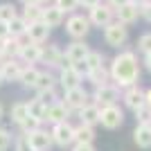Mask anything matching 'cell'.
<instances>
[{"mask_svg": "<svg viewBox=\"0 0 151 151\" xmlns=\"http://www.w3.org/2000/svg\"><path fill=\"white\" fill-rule=\"evenodd\" d=\"M27 34H29L32 43H43L45 38H47V34H50V27L45 25L43 20H36V23H32L27 27Z\"/></svg>", "mask_w": 151, "mask_h": 151, "instance_id": "cell-8", "label": "cell"}, {"mask_svg": "<svg viewBox=\"0 0 151 151\" xmlns=\"http://www.w3.org/2000/svg\"><path fill=\"white\" fill-rule=\"evenodd\" d=\"M75 151H95V149H93L90 145H77V149H75Z\"/></svg>", "mask_w": 151, "mask_h": 151, "instance_id": "cell-42", "label": "cell"}, {"mask_svg": "<svg viewBox=\"0 0 151 151\" xmlns=\"http://www.w3.org/2000/svg\"><path fill=\"white\" fill-rule=\"evenodd\" d=\"M16 151H34V149L29 147L27 138H20V140H18V145H16Z\"/></svg>", "mask_w": 151, "mask_h": 151, "instance_id": "cell-38", "label": "cell"}, {"mask_svg": "<svg viewBox=\"0 0 151 151\" xmlns=\"http://www.w3.org/2000/svg\"><path fill=\"white\" fill-rule=\"evenodd\" d=\"M7 27H9V36H14V38L27 32V23H25L23 18H18V16L9 20V23H7Z\"/></svg>", "mask_w": 151, "mask_h": 151, "instance_id": "cell-21", "label": "cell"}, {"mask_svg": "<svg viewBox=\"0 0 151 151\" xmlns=\"http://www.w3.org/2000/svg\"><path fill=\"white\" fill-rule=\"evenodd\" d=\"M0 117H2V106H0Z\"/></svg>", "mask_w": 151, "mask_h": 151, "instance_id": "cell-48", "label": "cell"}, {"mask_svg": "<svg viewBox=\"0 0 151 151\" xmlns=\"http://www.w3.org/2000/svg\"><path fill=\"white\" fill-rule=\"evenodd\" d=\"M41 57H43L47 63H52V65H59V61H61V54H59V50H57V47H50V50H47V52H43Z\"/></svg>", "mask_w": 151, "mask_h": 151, "instance_id": "cell-31", "label": "cell"}, {"mask_svg": "<svg viewBox=\"0 0 151 151\" xmlns=\"http://www.w3.org/2000/svg\"><path fill=\"white\" fill-rule=\"evenodd\" d=\"M117 14H120V23H133L140 14V7L133 2H126V5L117 7Z\"/></svg>", "mask_w": 151, "mask_h": 151, "instance_id": "cell-12", "label": "cell"}, {"mask_svg": "<svg viewBox=\"0 0 151 151\" xmlns=\"http://www.w3.org/2000/svg\"><path fill=\"white\" fill-rule=\"evenodd\" d=\"M99 115H101V111L97 106H83L81 108V120H83V124H95V122H99Z\"/></svg>", "mask_w": 151, "mask_h": 151, "instance_id": "cell-20", "label": "cell"}, {"mask_svg": "<svg viewBox=\"0 0 151 151\" xmlns=\"http://www.w3.org/2000/svg\"><path fill=\"white\" fill-rule=\"evenodd\" d=\"M52 135H54V142H57V145L65 147L75 140V129H70L65 122H61V124L54 126V133H52Z\"/></svg>", "mask_w": 151, "mask_h": 151, "instance_id": "cell-6", "label": "cell"}, {"mask_svg": "<svg viewBox=\"0 0 151 151\" xmlns=\"http://www.w3.org/2000/svg\"><path fill=\"white\" fill-rule=\"evenodd\" d=\"M20 2H25V5H36V0H20Z\"/></svg>", "mask_w": 151, "mask_h": 151, "instance_id": "cell-46", "label": "cell"}, {"mask_svg": "<svg viewBox=\"0 0 151 151\" xmlns=\"http://www.w3.org/2000/svg\"><path fill=\"white\" fill-rule=\"evenodd\" d=\"M7 36H9V27L7 23H0V41H7Z\"/></svg>", "mask_w": 151, "mask_h": 151, "instance_id": "cell-39", "label": "cell"}, {"mask_svg": "<svg viewBox=\"0 0 151 151\" xmlns=\"http://www.w3.org/2000/svg\"><path fill=\"white\" fill-rule=\"evenodd\" d=\"M20 52V45L16 38H12V41H5V45H2V54L5 57H9V54H18Z\"/></svg>", "mask_w": 151, "mask_h": 151, "instance_id": "cell-30", "label": "cell"}, {"mask_svg": "<svg viewBox=\"0 0 151 151\" xmlns=\"http://www.w3.org/2000/svg\"><path fill=\"white\" fill-rule=\"evenodd\" d=\"M41 20L47 27H57V25H61V20H63V12L59 7H47V9L41 12Z\"/></svg>", "mask_w": 151, "mask_h": 151, "instance_id": "cell-9", "label": "cell"}, {"mask_svg": "<svg viewBox=\"0 0 151 151\" xmlns=\"http://www.w3.org/2000/svg\"><path fill=\"white\" fill-rule=\"evenodd\" d=\"M36 79H38V72H36V70H32V68H27V70L20 72V81L25 83V86H34Z\"/></svg>", "mask_w": 151, "mask_h": 151, "instance_id": "cell-28", "label": "cell"}, {"mask_svg": "<svg viewBox=\"0 0 151 151\" xmlns=\"http://www.w3.org/2000/svg\"><path fill=\"white\" fill-rule=\"evenodd\" d=\"M34 88H36L38 93H43V90H52V77L50 75H38Z\"/></svg>", "mask_w": 151, "mask_h": 151, "instance_id": "cell-26", "label": "cell"}, {"mask_svg": "<svg viewBox=\"0 0 151 151\" xmlns=\"http://www.w3.org/2000/svg\"><path fill=\"white\" fill-rule=\"evenodd\" d=\"M83 65H86V70H97L101 68V54H97V52H88V57L83 59Z\"/></svg>", "mask_w": 151, "mask_h": 151, "instance_id": "cell-25", "label": "cell"}, {"mask_svg": "<svg viewBox=\"0 0 151 151\" xmlns=\"http://www.w3.org/2000/svg\"><path fill=\"white\" fill-rule=\"evenodd\" d=\"M68 34L75 38H81L86 36V32H88V20L83 18V16H72V18L68 20Z\"/></svg>", "mask_w": 151, "mask_h": 151, "instance_id": "cell-7", "label": "cell"}, {"mask_svg": "<svg viewBox=\"0 0 151 151\" xmlns=\"http://www.w3.org/2000/svg\"><path fill=\"white\" fill-rule=\"evenodd\" d=\"M99 122L106 126V129H115V126L122 124V111L115 108V106H106L99 115Z\"/></svg>", "mask_w": 151, "mask_h": 151, "instance_id": "cell-3", "label": "cell"}, {"mask_svg": "<svg viewBox=\"0 0 151 151\" xmlns=\"http://www.w3.org/2000/svg\"><path fill=\"white\" fill-rule=\"evenodd\" d=\"M61 83L65 88H77V83H79V72L75 68H63L61 70Z\"/></svg>", "mask_w": 151, "mask_h": 151, "instance_id": "cell-16", "label": "cell"}, {"mask_svg": "<svg viewBox=\"0 0 151 151\" xmlns=\"http://www.w3.org/2000/svg\"><path fill=\"white\" fill-rule=\"evenodd\" d=\"M86 57H88V47H86L83 43H72L68 47V52H65V59H68L70 63H79Z\"/></svg>", "mask_w": 151, "mask_h": 151, "instance_id": "cell-11", "label": "cell"}, {"mask_svg": "<svg viewBox=\"0 0 151 151\" xmlns=\"http://www.w3.org/2000/svg\"><path fill=\"white\" fill-rule=\"evenodd\" d=\"M65 104L72 108H83L86 106V93H83L79 86L77 88H70L68 93H65Z\"/></svg>", "mask_w": 151, "mask_h": 151, "instance_id": "cell-10", "label": "cell"}, {"mask_svg": "<svg viewBox=\"0 0 151 151\" xmlns=\"http://www.w3.org/2000/svg\"><path fill=\"white\" fill-rule=\"evenodd\" d=\"M38 122H41V120H36V117H29V115H27L25 120H23V129H25L27 133H34V131H38Z\"/></svg>", "mask_w": 151, "mask_h": 151, "instance_id": "cell-32", "label": "cell"}, {"mask_svg": "<svg viewBox=\"0 0 151 151\" xmlns=\"http://www.w3.org/2000/svg\"><path fill=\"white\" fill-rule=\"evenodd\" d=\"M12 18H16L14 5H0V23H9Z\"/></svg>", "mask_w": 151, "mask_h": 151, "instance_id": "cell-27", "label": "cell"}, {"mask_svg": "<svg viewBox=\"0 0 151 151\" xmlns=\"http://www.w3.org/2000/svg\"><path fill=\"white\" fill-rule=\"evenodd\" d=\"M12 117L18 124H23V120L27 117V104H16V106L12 108Z\"/></svg>", "mask_w": 151, "mask_h": 151, "instance_id": "cell-29", "label": "cell"}, {"mask_svg": "<svg viewBox=\"0 0 151 151\" xmlns=\"http://www.w3.org/2000/svg\"><path fill=\"white\" fill-rule=\"evenodd\" d=\"M93 138H95V133H93V129H90L88 124H83L81 129H77V131H75V140L79 142V145H90Z\"/></svg>", "mask_w": 151, "mask_h": 151, "instance_id": "cell-22", "label": "cell"}, {"mask_svg": "<svg viewBox=\"0 0 151 151\" xmlns=\"http://www.w3.org/2000/svg\"><path fill=\"white\" fill-rule=\"evenodd\" d=\"M95 97H97V101L104 104V108H106V106H113V101L117 99V90H115V88H108V86H101V88L97 90Z\"/></svg>", "mask_w": 151, "mask_h": 151, "instance_id": "cell-14", "label": "cell"}, {"mask_svg": "<svg viewBox=\"0 0 151 151\" xmlns=\"http://www.w3.org/2000/svg\"><path fill=\"white\" fill-rule=\"evenodd\" d=\"M45 104L41 99H34L32 101V104H27V115H29V117H36V120H43L45 117Z\"/></svg>", "mask_w": 151, "mask_h": 151, "instance_id": "cell-23", "label": "cell"}, {"mask_svg": "<svg viewBox=\"0 0 151 151\" xmlns=\"http://www.w3.org/2000/svg\"><path fill=\"white\" fill-rule=\"evenodd\" d=\"M111 18H113V9L106 7V5H95L93 9H90V20H93L95 25L106 27L108 23H111Z\"/></svg>", "mask_w": 151, "mask_h": 151, "instance_id": "cell-4", "label": "cell"}, {"mask_svg": "<svg viewBox=\"0 0 151 151\" xmlns=\"http://www.w3.org/2000/svg\"><path fill=\"white\" fill-rule=\"evenodd\" d=\"M106 41L108 45H122L126 41V27L124 23H108L106 25Z\"/></svg>", "mask_w": 151, "mask_h": 151, "instance_id": "cell-2", "label": "cell"}, {"mask_svg": "<svg viewBox=\"0 0 151 151\" xmlns=\"http://www.w3.org/2000/svg\"><path fill=\"white\" fill-rule=\"evenodd\" d=\"M88 75H90V79H93V83L99 86V83H104V79H106V70H104V68H97V70H90Z\"/></svg>", "mask_w": 151, "mask_h": 151, "instance_id": "cell-33", "label": "cell"}, {"mask_svg": "<svg viewBox=\"0 0 151 151\" xmlns=\"http://www.w3.org/2000/svg\"><path fill=\"white\" fill-rule=\"evenodd\" d=\"M79 5H83V7H90V9H93L95 5H99V0H79Z\"/></svg>", "mask_w": 151, "mask_h": 151, "instance_id": "cell-40", "label": "cell"}, {"mask_svg": "<svg viewBox=\"0 0 151 151\" xmlns=\"http://www.w3.org/2000/svg\"><path fill=\"white\" fill-rule=\"evenodd\" d=\"M0 81H2V79H0Z\"/></svg>", "mask_w": 151, "mask_h": 151, "instance_id": "cell-49", "label": "cell"}, {"mask_svg": "<svg viewBox=\"0 0 151 151\" xmlns=\"http://www.w3.org/2000/svg\"><path fill=\"white\" fill-rule=\"evenodd\" d=\"M135 142L140 147H151V124H140L135 129Z\"/></svg>", "mask_w": 151, "mask_h": 151, "instance_id": "cell-17", "label": "cell"}, {"mask_svg": "<svg viewBox=\"0 0 151 151\" xmlns=\"http://www.w3.org/2000/svg\"><path fill=\"white\" fill-rule=\"evenodd\" d=\"M9 147V133L5 129H0V151H5Z\"/></svg>", "mask_w": 151, "mask_h": 151, "instance_id": "cell-36", "label": "cell"}, {"mask_svg": "<svg viewBox=\"0 0 151 151\" xmlns=\"http://www.w3.org/2000/svg\"><path fill=\"white\" fill-rule=\"evenodd\" d=\"M36 2H50V0H36Z\"/></svg>", "mask_w": 151, "mask_h": 151, "instance_id": "cell-47", "label": "cell"}, {"mask_svg": "<svg viewBox=\"0 0 151 151\" xmlns=\"http://www.w3.org/2000/svg\"><path fill=\"white\" fill-rule=\"evenodd\" d=\"M20 72H23V70L18 68V63L5 61V63H2V70H0V79H5V81H14V79H20Z\"/></svg>", "mask_w": 151, "mask_h": 151, "instance_id": "cell-13", "label": "cell"}, {"mask_svg": "<svg viewBox=\"0 0 151 151\" xmlns=\"http://www.w3.org/2000/svg\"><path fill=\"white\" fill-rule=\"evenodd\" d=\"M45 117L50 122L61 124V122L65 120V106H63V104H52L50 108H45Z\"/></svg>", "mask_w": 151, "mask_h": 151, "instance_id": "cell-15", "label": "cell"}, {"mask_svg": "<svg viewBox=\"0 0 151 151\" xmlns=\"http://www.w3.org/2000/svg\"><path fill=\"white\" fill-rule=\"evenodd\" d=\"M20 54H23V59L25 61H38L41 59V54H43V50L38 47V43H29V45H25V47H20Z\"/></svg>", "mask_w": 151, "mask_h": 151, "instance_id": "cell-18", "label": "cell"}, {"mask_svg": "<svg viewBox=\"0 0 151 151\" xmlns=\"http://www.w3.org/2000/svg\"><path fill=\"white\" fill-rule=\"evenodd\" d=\"M27 142L34 151H45V149H50L52 138L45 131H34V133H27Z\"/></svg>", "mask_w": 151, "mask_h": 151, "instance_id": "cell-5", "label": "cell"}, {"mask_svg": "<svg viewBox=\"0 0 151 151\" xmlns=\"http://www.w3.org/2000/svg\"><path fill=\"white\" fill-rule=\"evenodd\" d=\"M126 104H129V108H133V111H138V108H142L147 104L145 101V95L140 93L138 88L129 90V95H126Z\"/></svg>", "mask_w": 151, "mask_h": 151, "instance_id": "cell-19", "label": "cell"}, {"mask_svg": "<svg viewBox=\"0 0 151 151\" xmlns=\"http://www.w3.org/2000/svg\"><path fill=\"white\" fill-rule=\"evenodd\" d=\"M142 14L151 20V5H149V2H145V5H142Z\"/></svg>", "mask_w": 151, "mask_h": 151, "instance_id": "cell-41", "label": "cell"}, {"mask_svg": "<svg viewBox=\"0 0 151 151\" xmlns=\"http://www.w3.org/2000/svg\"><path fill=\"white\" fill-rule=\"evenodd\" d=\"M135 113L140 115V122H142V124H149V120H151V115H149V111H147L145 106H142V108H138V111H135Z\"/></svg>", "mask_w": 151, "mask_h": 151, "instance_id": "cell-37", "label": "cell"}, {"mask_svg": "<svg viewBox=\"0 0 151 151\" xmlns=\"http://www.w3.org/2000/svg\"><path fill=\"white\" fill-rule=\"evenodd\" d=\"M140 50H145L147 54L151 52V34H145V36L140 38Z\"/></svg>", "mask_w": 151, "mask_h": 151, "instance_id": "cell-35", "label": "cell"}, {"mask_svg": "<svg viewBox=\"0 0 151 151\" xmlns=\"http://www.w3.org/2000/svg\"><path fill=\"white\" fill-rule=\"evenodd\" d=\"M147 68L151 70V52H149V54H147Z\"/></svg>", "mask_w": 151, "mask_h": 151, "instance_id": "cell-45", "label": "cell"}, {"mask_svg": "<svg viewBox=\"0 0 151 151\" xmlns=\"http://www.w3.org/2000/svg\"><path fill=\"white\" fill-rule=\"evenodd\" d=\"M126 2H131V0H111V5H115V7H122Z\"/></svg>", "mask_w": 151, "mask_h": 151, "instance_id": "cell-43", "label": "cell"}, {"mask_svg": "<svg viewBox=\"0 0 151 151\" xmlns=\"http://www.w3.org/2000/svg\"><path fill=\"white\" fill-rule=\"evenodd\" d=\"M145 101H147V106H149V108H151V90H149V93H147V95H145Z\"/></svg>", "mask_w": 151, "mask_h": 151, "instance_id": "cell-44", "label": "cell"}, {"mask_svg": "<svg viewBox=\"0 0 151 151\" xmlns=\"http://www.w3.org/2000/svg\"><path fill=\"white\" fill-rule=\"evenodd\" d=\"M77 5H79V0H57V7L61 12H72L77 9Z\"/></svg>", "mask_w": 151, "mask_h": 151, "instance_id": "cell-34", "label": "cell"}, {"mask_svg": "<svg viewBox=\"0 0 151 151\" xmlns=\"http://www.w3.org/2000/svg\"><path fill=\"white\" fill-rule=\"evenodd\" d=\"M41 12H43V9H41V7H36V5H25V23H36V20H41Z\"/></svg>", "mask_w": 151, "mask_h": 151, "instance_id": "cell-24", "label": "cell"}, {"mask_svg": "<svg viewBox=\"0 0 151 151\" xmlns=\"http://www.w3.org/2000/svg\"><path fill=\"white\" fill-rule=\"evenodd\" d=\"M113 77L120 81V86H131L138 79V61L131 52H124L113 61Z\"/></svg>", "mask_w": 151, "mask_h": 151, "instance_id": "cell-1", "label": "cell"}]
</instances>
